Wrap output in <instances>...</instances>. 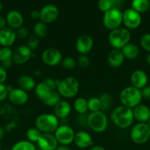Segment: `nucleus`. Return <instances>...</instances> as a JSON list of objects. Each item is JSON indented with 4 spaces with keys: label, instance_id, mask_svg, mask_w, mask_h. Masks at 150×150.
<instances>
[{
    "label": "nucleus",
    "instance_id": "nucleus-1",
    "mask_svg": "<svg viewBox=\"0 0 150 150\" xmlns=\"http://www.w3.org/2000/svg\"><path fill=\"white\" fill-rule=\"evenodd\" d=\"M132 108L119 105L112 111L111 120L113 124L121 129L128 128L134 122Z\"/></svg>",
    "mask_w": 150,
    "mask_h": 150
},
{
    "label": "nucleus",
    "instance_id": "nucleus-2",
    "mask_svg": "<svg viewBox=\"0 0 150 150\" xmlns=\"http://www.w3.org/2000/svg\"><path fill=\"white\" fill-rule=\"evenodd\" d=\"M143 97L141 89L132 86L125 87L119 95V100L122 105L133 108L141 104Z\"/></svg>",
    "mask_w": 150,
    "mask_h": 150
},
{
    "label": "nucleus",
    "instance_id": "nucleus-3",
    "mask_svg": "<svg viewBox=\"0 0 150 150\" xmlns=\"http://www.w3.org/2000/svg\"><path fill=\"white\" fill-rule=\"evenodd\" d=\"M35 125L42 133H54L59 127V119L53 114H42L36 117Z\"/></svg>",
    "mask_w": 150,
    "mask_h": 150
},
{
    "label": "nucleus",
    "instance_id": "nucleus-4",
    "mask_svg": "<svg viewBox=\"0 0 150 150\" xmlns=\"http://www.w3.org/2000/svg\"><path fill=\"white\" fill-rule=\"evenodd\" d=\"M131 35L129 29L125 27H119L110 31L108 35V42L114 49L121 50L129 42Z\"/></svg>",
    "mask_w": 150,
    "mask_h": 150
},
{
    "label": "nucleus",
    "instance_id": "nucleus-5",
    "mask_svg": "<svg viewBox=\"0 0 150 150\" xmlns=\"http://www.w3.org/2000/svg\"><path fill=\"white\" fill-rule=\"evenodd\" d=\"M79 83L77 79L72 76L64 78L58 81L57 92L61 97L65 98H71L76 96L79 92Z\"/></svg>",
    "mask_w": 150,
    "mask_h": 150
},
{
    "label": "nucleus",
    "instance_id": "nucleus-6",
    "mask_svg": "<svg viewBox=\"0 0 150 150\" xmlns=\"http://www.w3.org/2000/svg\"><path fill=\"white\" fill-rule=\"evenodd\" d=\"M88 127L95 133H103L108 127V119L101 111L91 112L88 116Z\"/></svg>",
    "mask_w": 150,
    "mask_h": 150
},
{
    "label": "nucleus",
    "instance_id": "nucleus-7",
    "mask_svg": "<svg viewBox=\"0 0 150 150\" xmlns=\"http://www.w3.org/2000/svg\"><path fill=\"white\" fill-rule=\"evenodd\" d=\"M129 137L136 144H144L150 139V127L147 123H137L131 129Z\"/></svg>",
    "mask_w": 150,
    "mask_h": 150
},
{
    "label": "nucleus",
    "instance_id": "nucleus-8",
    "mask_svg": "<svg viewBox=\"0 0 150 150\" xmlns=\"http://www.w3.org/2000/svg\"><path fill=\"white\" fill-rule=\"evenodd\" d=\"M123 20V12L119 9L111 8L108 11L104 13L102 23L104 27L112 31L121 27Z\"/></svg>",
    "mask_w": 150,
    "mask_h": 150
},
{
    "label": "nucleus",
    "instance_id": "nucleus-9",
    "mask_svg": "<svg viewBox=\"0 0 150 150\" xmlns=\"http://www.w3.org/2000/svg\"><path fill=\"white\" fill-rule=\"evenodd\" d=\"M54 136L58 144H60L63 146H68L74 142L75 133L71 126L68 125H62L57 127L54 133Z\"/></svg>",
    "mask_w": 150,
    "mask_h": 150
},
{
    "label": "nucleus",
    "instance_id": "nucleus-10",
    "mask_svg": "<svg viewBox=\"0 0 150 150\" xmlns=\"http://www.w3.org/2000/svg\"><path fill=\"white\" fill-rule=\"evenodd\" d=\"M142 22L141 13H138L132 8H129L123 12L122 23L127 29H136L141 26Z\"/></svg>",
    "mask_w": 150,
    "mask_h": 150
},
{
    "label": "nucleus",
    "instance_id": "nucleus-11",
    "mask_svg": "<svg viewBox=\"0 0 150 150\" xmlns=\"http://www.w3.org/2000/svg\"><path fill=\"white\" fill-rule=\"evenodd\" d=\"M42 61L46 65L54 67L61 64L63 56L61 52L55 48H49L42 53Z\"/></svg>",
    "mask_w": 150,
    "mask_h": 150
},
{
    "label": "nucleus",
    "instance_id": "nucleus-12",
    "mask_svg": "<svg viewBox=\"0 0 150 150\" xmlns=\"http://www.w3.org/2000/svg\"><path fill=\"white\" fill-rule=\"evenodd\" d=\"M32 51L26 45L18 46L13 52V63L19 65L25 64L32 57Z\"/></svg>",
    "mask_w": 150,
    "mask_h": 150
},
{
    "label": "nucleus",
    "instance_id": "nucleus-13",
    "mask_svg": "<svg viewBox=\"0 0 150 150\" xmlns=\"http://www.w3.org/2000/svg\"><path fill=\"white\" fill-rule=\"evenodd\" d=\"M59 16V10L54 4H46L40 10V20L46 24L55 21Z\"/></svg>",
    "mask_w": 150,
    "mask_h": 150
},
{
    "label": "nucleus",
    "instance_id": "nucleus-14",
    "mask_svg": "<svg viewBox=\"0 0 150 150\" xmlns=\"http://www.w3.org/2000/svg\"><path fill=\"white\" fill-rule=\"evenodd\" d=\"M7 98L13 105L21 106L27 103L29 100V95L27 92L20 88L18 87L14 89L12 88L11 90L9 92Z\"/></svg>",
    "mask_w": 150,
    "mask_h": 150
},
{
    "label": "nucleus",
    "instance_id": "nucleus-15",
    "mask_svg": "<svg viewBox=\"0 0 150 150\" xmlns=\"http://www.w3.org/2000/svg\"><path fill=\"white\" fill-rule=\"evenodd\" d=\"M75 47L80 55H87L94 47V40L88 35H82L77 38Z\"/></svg>",
    "mask_w": 150,
    "mask_h": 150
},
{
    "label": "nucleus",
    "instance_id": "nucleus-16",
    "mask_svg": "<svg viewBox=\"0 0 150 150\" xmlns=\"http://www.w3.org/2000/svg\"><path fill=\"white\" fill-rule=\"evenodd\" d=\"M37 144L41 150H56L58 147V142L51 133H42Z\"/></svg>",
    "mask_w": 150,
    "mask_h": 150
},
{
    "label": "nucleus",
    "instance_id": "nucleus-17",
    "mask_svg": "<svg viewBox=\"0 0 150 150\" xmlns=\"http://www.w3.org/2000/svg\"><path fill=\"white\" fill-rule=\"evenodd\" d=\"M74 142L79 149L90 148L94 144L92 136L85 130H80L75 133Z\"/></svg>",
    "mask_w": 150,
    "mask_h": 150
},
{
    "label": "nucleus",
    "instance_id": "nucleus-18",
    "mask_svg": "<svg viewBox=\"0 0 150 150\" xmlns=\"http://www.w3.org/2000/svg\"><path fill=\"white\" fill-rule=\"evenodd\" d=\"M17 35L16 30L5 27L0 30V45L2 47H10L16 42Z\"/></svg>",
    "mask_w": 150,
    "mask_h": 150
},
{
    "label": "nucleus",
    "instance_id": "nucleus-19",
    "mask_svg": "<svg viewBox=\"0 0 150 150\" xmlns=\"http://www.w3.org/2000/svg\"><path fill=\"white\" fill-rule=\"evenodd\" d=\"M8 27L16 30L21 27L24 23V18L21 13L17 10H10L5 17Z\"/></svg>",
    "mask_w": 150,
    "mask_h": 150
},
{
    "label": "nucleus",
    "instance_id": "nucleus-20",
    "mask_svg": "<svg viewBox=\"0 0 150 150\" xmlns=\"http://www.w3.org/2000/svg\"><path fill=\"white\" fill-rule=\"evenodd\" d=\"M130 81L132 86L141 89L148 83V76L144 70H135L131 74Z\"/></svg>",
    "mask_w": 150,
    "mask_h": 150
},
{
    "label": "nucleus",
    "instance_id": "nucleus-21",
    "mask_svg": "<svg viewBox=\"0 0 150 150\" xmlns=\"http://www.w3.org/2000/svg\"><path fill=\"white\" fill-rule=\"evenodd\" d=\"M134 119L138 122L146 123L150 119V108L144 104H139L132 108Z\"/></svg>",
    "mask_w": 150,
    "mask_h": 150
},
{
    "label": "nucleus",
    "instance_id": "nucleus-22",
    "mask_svg": "<svg viewBox=\"0 0 150 150\" xmlns=\"http://www.w3.org/2000/svg\"><path fill=\"white\" fill-rule=\"evenodd\" d=\"M124 56L121 50L114 49V48H113V50L110 51L107 58V61L109 65L114 68L121 66L124 62Z\"/></svg>",
    "mask_w": 150,
    "mask_h": 150
},
{
    "label": "nucleus",
    "instance_id": "nucleus-23",
    "mask_svg": "<svg viewBox=\"0 0 150 150\" xmlns=\"http://www.w3.org/2000/svg\"><path fill=\"white\" fill-rule=\"evenodd\" d=\"M71 111V105L68 101L60 100L54 107V114L58 119L67 117Z\"/></svg>",
    "mask_w": 150,
    "mask_h": 150
},
{
    "label": "nucleus",
    "instance_id": "nucleus-24",
    "mask_svg": "<svg viewBox=\"0 0 150 150\" xmlns=\"http://www.w3.org/2000/svg\"><path fill=\"white\" fill-rule=\"evenodd\" d=\"M13 52L10 47H1L0 48V62L4 68H8L13 64Z\"/></svg>",
    "mask_w": 150,
    "mask_h": 150
},
{
    "label": "nucleus",
    "instance_id": "nucleus-25",
    "mask_svg": "<svg viewBox=\"0 0 150 150\" xmlns=\"http://www.w3.org/2000/svg\"><path fill=\"white\" fill-rule=\"evenodd\" d=\"M17 84L19 86V88L23 89L26 92L35 89V86H36L35 79L27 75H23V76H20L18 79Z\"/></svg>",
    "mask_w": 150,
    "mask_h": 150
},
{
    "label": "nucleus",
    "instance_id": "nucleus-26",
    "mask_svg": "<svg viewBox=\"0 0 150 150\" xmlns=\"http://www.w3.org/2000/svg\"><path fill=\"white\" fill-rule=\"evenodd\" d=\"M121 51L124 56V58L129 60L135 59L138 58L140 54L139 47L136 44L130 43V42L125 45L121 49Z\"/></svg>",
    "mask_w": 150,
    "mask_h": 150
},
{
    "label": "nucleus",
    "instance_id": "nucleus-27",
    "mask_svg": "<svg viewBox=\"0 0 150 150\" xmlns=\"http://www.w3.org/2000/svg\"><path fill=\"white\" fill-rule=\"evenodd\" d=\"M61 100V96L57 91H51L43 100V103L49 107L54 108L60 101Z\"/></svg>",
    "mask_w": 150,
    "mask_h": 150
},
{
    "label": "nucleus",
    "instance_id": "nucleus-28",
    "mask_svg": "<svg viewBox=\"0 0 150 150\" xmlns=\"http://www.w3.org/2000/svg\"><path fill=\"white\" fill-rule=\"evenodd\" d=\"M131 6L133 10L139 13H145L148 11L150 7L149 0H132Z\"/></svg>",
    "mask_w": 150,
    "mask_h": 150
},
{
    "label": "nucleus",
    "instance_id": "nucleus-29",
    "mask_svg": "<svg viewBox=\"0 0 150 150\" xmlns=\"http://www.w3.org/2000/svg\"><path fill=\"white\" fill-rule=\"evenodd\" d=\"M74 108L79 114H85L88 111V100L83 98H79L74 103Z\"/></svg>",
    "mask_w": 150,
    "mask_h": 150
},
{
    "label": "nucleus",
    "instance_id": "nucleus-30",
    "mask_svg": "<svg viewBox=\"0 0 150 150\" xmlns=\"http://www.w3.org/2000/svg\"><path fill=\"white\" fill-rule=\"evenodd\" d=\"M34 90H35V95L37 96V98H38V99L41 100H43L44 98H45L51 91H52L51 90V89H50L43 81L40 82L39 83L36 84V86H35Z\"/></svg>",
    "mask_w": 150,
    "mask_h": 150
},
{
    "label": "nucleus",
    "instance_id": "nucleus-31",
    "mask_svg": "<svg viewBox=\"0 0 150 150\" xmlns=\"http://www.w3.org/2000/svg\"><path fill=\"white\" fill-rule=\"evenodd\" d=\"M33 31L35 35L38 38H45L48 34V28L46 24L42 21H38L33 26Z\"/></svg>",
    "mask_w": 150,
    "mask_h": 150
},
{
    "label": "nucleus",
    "instance_id": "nucleus-32",
    "mask_svg": "<svg viewBox=\"0 0 150 150\" xmlns=\"http://www.w3.org/2000/svg\"><path fill=\"white\" fill-rule=\"evenodd\" d=\"M101 103V111L103 112L109 111L113 105V98L107 93H104L99 97Z\"/></svg>",
    "mask_w": 150,
    "mask_h": 150
},
{
    "label": "nucleus",
    "instance_id": "nucleus-33",
    "mask_svg": "<svg viewBox=\"0 0 150 150\" xmlns=\"http://www.w3.org/2000/svg\"><path fill=\"white\" fill-rule=\"evenodd\" d=\"M10 150H36L33 143L27 140H22L16 142Z\"/></svg>",
    "mask_w": 150,
    "mask_h": 150
},
{
    "label": "nucleus",
    "instance_id": "nucleus-34",
    "mask_svg": "<svg viewBox=\"0 0 150 150\" xmlns=\"http://www.w3.org/2000/svg\"><path fill=\"white\" fill-rule=\"evenodd\" d=\"M41 134H42V133L35 127H30V128L26 130V137L27 139V141L34 144L38 142Z\"/></svg>",
    "mask_w": 150,
    "mask_h": 150
},
{
    "label": "nucleus",
    "instance_id": "nucleus-35",
    "mask_svg": "<svg viewBox=\"0 0 150 150\" xmlns=\"http://www.w3.org/2000/svg\"><path fill=\"white\" fill-rule=\"evenodd\" d=\"M88 110L91 112H96V111H101V103H100L99 98L93 97L88 100Z\"/></svg>",
    "mask_w": 150,
    "mask_h": 150
},
{
    "label": "nucleus",
    "instance_id": "nucleus-36",
    "mask_svg": "<svg viewBox=\"0 0 150 150\" xmlns=\"http://www.w3.org/2000/svg\"><path fill=\"white\" fill-rule=\"evenodd\" d=\"M76 61L71 57H66L63 58L61 62L62 67L67 70H71L76 66Z\"/></svg>",
    "mask_w": 150,
    "mask_h": 150
},
{
    "label": "nucleus",
    "instance_id": "nucleus-37",
    "mask_svg": "<svg viewBox=\"0 0 150 150\" xmlns=\"http://www.w3.org/2000/svg\"><path fill=\"white\" fill-rule=\"evenodd\" d=\"M140 45L143 49L150 53V33L144 34L141 37Z\"/></svg>",
    "mask_w": 150,
    "mask_h": 150
},
{
    "label": "nucleus",
    "instance_id": "nucleus-38",
    "mask_svg": "<svg viewBox=\"0 0 150 150\" xmlns=\"http://www.w3.org/2000/svg\"><path fill=\"white\" fill-rule=\"evenodd\" d=\"M97 6L100 11L105 13L112 8L111 0H99Z\"/></svg>",
    "mask_w": 150,
    "mask_h": 150
},
{
    "label": "nucleus",
    "instance_id": "nucleus-39",
    "mask_svg": "<svg viewBox=\"0 0 150 150\" xmlns=\"http://www.w3.org/2000/svg\"><path fill=\"white\" fill-rule=\"evenodd\" d=\"M40 42L38 40V37L35 35L34 36H29L27 38V40H26V45L30 48L31 50H35L38 48V45H39Z\"/></svg>",
    "mask_w": 150,
    "mask_h": 150
},
{
    "label": "nucleus",
    "instance_id": "nucleus-40",
    "mask_svg": "<svg viewBox=\"0 0 150 150\" xmlns=\"http://www.w3.org/2000/svg\"><path fill=\"white\" fill-rule=\"evenodd\" d=\"M10 86H6L4 83H0V103L5 100L8 96V93L12 88H9Z\"/></svg>",
    "mask_w": 150,
    "mask_h": 150
},
{
    "label": "nucleus",
    "instance_id": "nucleus-41",
    "mask_svg": "<svg viewBox=\"0 0 150 150\" xmlns=\"http://www.w3.org/2000/svg\"><path fill=\"white\" fill-rule=\"evenodd\" d=\"M76 64H78L79 67L82 69H85L89 67L90 65V59L86 55H80L78 57V59L76 61Z\"/></svg>",
    "mask_w": 150,
    "mask_h": 150
},
{
    "label": "nucleus",
    "instance_id": "nucleus-42",
    "mask_svg": "<svg viewBox=\"0 0 150 150\" xmlns=\"http://www.w3.org/2000/svg\"><path fill=\"white\" fill-rule=\"evenodd\" d=\"M44 83L51 90L54 91L55 89H57V83H58V81L54 80L53 79H50V78H47V79H45L44 81H43Z\"/></svg>",
    "mask_w": 150,
    "mask_h": 150
},
{
    "label": "nucleus",
    "instance_id": "nucleus-43",
    "mask_svg": "<svg viewBox=\"0 0 150 150\" xmlns=\"http://www.w3.org/2000/svg\"><path fill=\"white\" fill-rule=\"evenodd\" d=\"M16 35H17V38H26L29 36V30H28L27 28L25 27V26H22L21 27L19 28L18 29H16Z\"/></svg>",
    "mask_w": 150,
    "mask_h": 150
},
{
    "label": "nucleus",
    "instance_id": "nucleus-44",
    "mask_svg": "<svg viewBox=\"0 0 150 150\" xmlns=\"http://www.w3.org/2000/svg\"><path fill=\"white\" fill-rule=\"evenodd\" d=\"M88 116L85 114H79L77 118V123L81 127H88Z\"/></svg>",
    "mask_w": 150,
    "mask_h": 150
},
{
    "label": "nucleus",
    "instance_id": "nucleus-45",
    "mask_svg": "<svg viewBox=\"0 0 150 150\" xmlns=\"http://www.w3.org/2000/svg\"><path fill=\"white\" fill-rule=\"evenodd\" d=\"M7 79V73L5 68L0 65V83H4Z\"/></svg>",
    "mask_w": 150,
    "mask_h": 150
},
{
    "label": "nucleus",
    "instance_id": "nucleus-46",
    "mask_svg": "<svg viewBox=\"0 0 150 150\" xmlns=\"http://www.w3.org/2000/svg\"><path fill=\"white\" fill-rule=\"evenodd\" d=\"M141 91L143 98H145V99L147 100L150 99V86L146 85L144 88H142Z\"/></svg>",
    "mask_w": 150,
    "mask_h": 150
},
{
    "label": "nucleus",
    "instance_id": "nucleus-47",
    "mask_svg": "<svg viewBox=\"0 0 150 150\" xmlns=\"http://www.w3.org/2000/svg\"><path fill=\"white\" fill-rule=\"evenodd\" d=\"M112 8H116L120 10L121 7L123 4V0H111Z\"/></svg>",
    "mask_w": 150,
    "mask_h": 150
},
{
    "label": "nucleus",
    "instance_id": "nucleus-48",
    "mask_svg": "<svg viewBox=\"0 0 150 150\" xmlns=\"http://www.w3.org/2000/svg\"><path fill=\"white\" fill-rule=\"evenodd\" d=\"M30 16L32 19H40V11L32 10L30 13Z\"/></svg>",
    "mask_w": 150,
    "mask_h": 150
},
{
    "label": "nucleus",
    "instance_id": "nucleus-49",
    "mask_svg": "<svg viewBox=\"0 0 150 150\" xmlns=\"http://www.w3.org/2000/svg\"><path fill=\"white\" fill-rule=\"evenodd\" d=\"M7 25V21H6V18L3 16H0V30L6 27Z\"/></svg>",
    "mask_w": 150,
    "mask_h": 150
},
{
    "label": "nucleus",
    "instance_id": "nucleus-50",
    "mask_svg": "<svg viewBox=\"0 0 150 150\" xmlns=\"http://www.w3.org/2000/svg\"><path fill=\"white\" fill-rule=\"evenodd\" d=\"M88 150H106L103 146H99V145H96V146H92L91 147H90V149Z\"/></svg>",
    "mask_w": 150,
    "mask_h": 150
},
{
    "label": "nucleus",
    "instance_id": "nucleus-51",
    "mask_svg": "<svg viewBox=\"0 0 150 150\" xmlns=\"http://www.w3.org/2000/svg\"><path fill=\"white\" fill-rule=\"evenodd\" d=\"M4 134H5V131H4V127L0 125V140H1L4 138Z\"/></svg>",
    "mask_w": 150,
    "mask_h": 150
},
{
    "label": "nucleus",
    "instance_id": "nucleus-52",
    "mask_svg": "<svg viewBox=\"0 0 150 150\" xmlns=\"http://www.w3.org/2000/svg\"><path fill=\"white\" fill-rule=\"evenodd\" d=\"M56 150H71L67 146H60L56 149Z\"/></svg>",
    "mask_w": 150,
    "mask_h": 150
},
{
    "label": "nucleus",
    "instance_id": "nucleus-53",
    "mask_svg": "<svg viewBox=\"0 0 150 150\" xmlns=\"http://www.w3.org/2000/svg\"><path fill=\"white\" fill-rule=\"evenodd\" d=\"M146 63L150 66V53H149L146 56Z\"/></svg>",
    "mask_w": 150,
    "mask_h": 150
},
{
    "label": "nucleus",
    "instance_id": "nucleus-54",
    "mask_svg": "<svg viewBox=\"0 0 150 150\" xmlns=\"http://www.w3.org/2000/svg\"><path fill=\"white\" fill-rule=\"evenodd\" d=\"M1 10H2V4H1V1H0V13H1Z\"/></svg>",
    "mask_w": 150,
    "mask_h": 150
},
{
    "label": "nucleus",
    "instance_id": "nucleus-55",
    "mask_svg": "<svg viewBox=\"0 0 150 150\" xmlns=\"http://www.w3.org/2000/svg\"><path fill=\"white\" fill-rule=\"evenodd\" d=\"M146 123H147V125H149V127H150V119H149V121L147 122Z\"/></svg>",
    "mask_w": 150,
    "mask_h": 150
},
{
    "label": "nucleus",
    "instance_id": "nucleus-56",
    "mask_svg": "<svg viewBox=\"0 0 150 150\" xmlns=\"http://www.w3.org/2000/svg\"><path fill=\"white\" fill-rule=\"evenodd\" d=\"M0 150H1V142H0Z\"/></svg>",
    "mask_w": 150,
    "mask_h": 150
},
{
    "label": "nucleus",
    "instance_id": "nucleus-57",
    "mask_svg": "<svg viewBox=\"0 0 150 150\" xmlns=\"http://www.w3.org/2000/svg\"><path fill=\"white\" fill-rule=\"evenodd\" d=\"M1 150H10V149H1Z\"/></svg>",
    "mask_w": 150,
    "mask_h": 150
},
{
    "label": "nucleus",
    "instance_id": "nucleus-58",
    "mask_svg": "<svg viewBox=\"0 0 150 150\" xmlns=\"http://www.w3.org/2000/svg\"><path fill=\"white\" fill-rule=\"evenodd\" d=\"M149 100H150V99H149Z\"/></svg>",
    "mask_w": 150,
    "mask_h": 150
}]
</instances>
